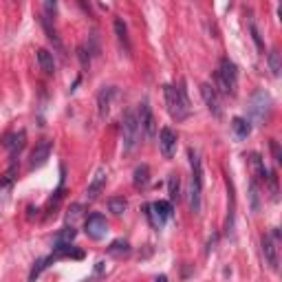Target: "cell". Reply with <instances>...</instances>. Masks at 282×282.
Listing matches in <instances>:
<instances>
[{"label":"cell","mask_w":282,"mask_h":282,"mask_svg":"<svg viewBox=\"0 0 282 282\" xmlns=\"http://www.w3.org/2000/svg\"><path fill=\"white\" fill-rule=\"evenodd\" d=\"M232 130H234V135H236L238 139H247V137H249V132H251L249 119H245V117H234V119H232Z\"/></svg>","instance_id":"16"},{"label":"cell","mask_w":282,"mask_h":282,"mask_svg":"<svg viewBox=\"0 0 282 282\" xmlns=\"http://www.w3.org/2000/svg\"><path fill=\"white\" fill-rule=\"evenodd\" d=\"M157 282H167V278H165V276H159V278H157Z\"/></svg>","instance_id":"35"},{"label":"cell","mask_w":282,"mask_h":282,"mask_svg":"<svg viewBox=\"0 0 282 282\" xmlns=\"http://www.w3.org/2000/svg\"><path fill=\"white\" fill-rule=\"evenodd\" d=\"M263 253H265L267 265L276 271L278 269V243L271 236H263Z\"/></svg>","instance_id":"13"},{"label":"cell","mask_w":282,"mask_h":282,"mask_svg":"<svg viewBox=\"0 0 282 282\" xmlns=\"http://www.w3.org/2000/svg\"><path fill=\"white\" fill-rule=\"evenodd\" d=\"M122 135H124V152L128 154L135 150V146L139 144V137H141V126H139L137 112H132V110L126 112L124 124H122Z\"/></svg>","instance_id":"4"},{"label":"cell","mask_w":282,"mask_h":282,"mask_svg":"<svg viewBox=\"0 0 282 282\" xmlns=\"http://www.w3.org/2000/svg\"><path fill=\"white\" fill-rule=\"evenodd\" d=\"M24 139H26V135H24L22 130H20V132H11V135H7L3 139V146L11 152V159H16L18 154H20V150L24 148Z\"/></svg>","instance_id":"12"},{"label":"cell","mask_w":282,"mask_h":282,"mask_svg":"<svg viewBox=\"0 0 282 282\" xmlns=\"http://www.w3.org/2000/svg\"><path fill=\"white\" fill-rule=\"evenodd\" d=\"M117 95V91L112 89V86H108V89H102L97 95V104H99V115L106 117L110 110V104H112V97Z\"/></svg>","instance_id":"14"},{"label":"cell","mask_w":282,"mask_h":282,"mask_svg":"<svg viewBox=\"0 0 282 282\" xmlns=\"http://www.w3.org/2000/svg\"><path fill=\"white\" fill-rule=\"evenodd\" d=\"M115 33H117V40L124 44L126 51H130V38H128V29H126V22L122 18L115 20Z\"/></svg>","instance_id":"20"},{"label":"cell","mask_w":282,"mask_h":282,"mask_svg":"<svg viewBox=\"0 0 282 282\" xmlns=\"http://www.w3.org/2000/svg\"><path fill=\"white\" fill-rule=\"evenodd\" d=\"M167 192H170V201H179V196H181L179 174H170V179H167Z\"/></svg>","instance_id":"24"},{"label":"cell","mask_w":282,"mask_h":282,"mask_svg":"<svg viewBox=\"0 0 282 282\" xmlns=\"http://www.w3.org/2000/svg\"><path fill=\"white\" fill-rule=\"evenodd\" d=\"M269 146H271L273 159H276V161H278V163H280V161H282V152H280V146H278V141H276V139H271V141H269Z\"/></svg>","instance_id":"30"},{"label":"cell","mask_w":282,"mask_h":282,"mask_svg":"<svg viewBox=\"0 0 282 282\" xmlns=\"http://www.w3.org/2000/svg\"><path fill=\"white\" fill-rule=\"evenodd\" d=\"M216 93L220 95H234L236 93V84H238V69L230 58H223L218 62V71H216Z\"/></svg>","instance_id":"3"},{"label":"cell","mask_w":282,"mask_h":282,"mask_svg":"<svg viewBox=\"0 0 282 282\" xmlns=\"http://www.w3.org/2000/svg\"><path fill=\"white\" fill-rule=\"evenodd\" d=\"M249 29H251V36H253V42H256V46H258V49L260 51H263L265 49V46H263V40H260V33H258V29H256V26H249Z\"/></svg>","instance_id":"31"},{"label":"cell","mask_w":282,"mask_h":282,"mask_svg":"<svg viewBox=\"0 0 282 282\" xmlns=\"http://www.w3.org/2000/svg\"><path fill=\"white\" fill-rule=\"evenodd\" d=\"M137 117H139V126H141V130L146 132V137H150V139L157 137V119H154L150 106H148L146 102L139 106V115Z\"/></svg>","instance_id":"8"},{"label":"cell","mask_w":282,"mask_h":282,"mask_svg":"<svg viewBox=\"0 0 282 282\" xmlns=\"http://www.w3.org/2000/svg\"><path fill=\"white\" fill-rule=\"evenodd\" d=\"M102 271H104V263H97V267H95V276H99Z\"/></svg>","instance_id":"34"},{"label":"cell","mask_w":282,"mask_h":282,"mask_svg":"<svg viewBox=\"0 0 282 282\" xmlns=\"http://www.w3.org/2000/svg\"><path fill=\"white\" fill-rule=\"evenodd\" d=\"M86 236L93 238V240H102L106 234H108V223H106V218L102 214H91L89 218H86Z\"/></svg>","instance_id":"7"},{"label":"cell","mask_w":282,"mask_h":282,"mask_svg":"<svg viewBox=\"0 0 282 282\" xmlns=\"http://www.w3.org/2000/svg\"><path fill=\"white\" fill-rule=\"evenodd\" d=\"M216 238H218V236H212V238H210V243H207V251L214 249V245H216Z\"/></svg>","instance_id":"33"},{"label":"cell","mask_w":282,"mask_h":282,"mask_svg":"<svg viewBox=\"0 0 282 282\" xmlns=\"http://www.w3.org/2000/svg\"><path fill=\"white\" fill-rule=\"evenodd\" d=\"M132 183H135V187H146L150 183V167L146 163L135 167V172H132Z\"/></svg>","instance_id":"18"},{"label":"cell","mask_w":282,"mask_h":282,"mask_svg":"<svg viewBox=\"0 0 282 282\" xmlns=\"http://www.w3.org/2000/svg\"><path fill=\"white\" fill-rule=\"evenodd\" d=\"M38 64L40 69H42L44 73H55V60H53V53H49L46 49H40L38 51Z\"/></svg>","instance_id":"19"},{"label":"cell","mask_w":282,"mask_h":282,"mask_svg":"<svg viewBox=\"0 0 282 282\" xmlns=\"http://www.w3.org/2000/svg\"><path fill=\"white\" fill-rule=\"evenodd\" d=\"M190 154V165H192V181H190V210L194 214H201L203 207V163L196 150H187Z\"/></svg>","instance_id":"1"},{"label":"cell","mask_w":282,"mask_h":282,"mask_svg":"<svg viewBox=\"0 0 282 282\" xmlns=\"http://www.w3.org/2000/svg\"><path fill=\"white\" fill-rule=\"evenodd\" d=\"M249 196H251V210L258 212L260 210V203H258V187H256V183L249 185Z\"/></svg>","instance_id":"27"},{"label":"cell","mask_w":282,"mask_h":282,"mask_svg":"<svg viewBox=\"0 0 282 282\" xmlns=\"http://www.w3.org/2000/svg\"><path fill=\"white\" fill-rule=\"evenodd\" d=\"M13 177H16V167H9V170H7L5 172V177L3 179H0V187H7V185H9L11 183V181H13Z\"/></svg>","instance_id":"28"},{"label":"cell","mask_w":282,"mask_h":282,"mask_svg":"<svg viewBox=\"0 0 282 282\" xmlns=\"http://www.w3.org/2000/svg\"><path fill=\"white\" fill-rule=\"evenodd\" d=\"M146 210V216L150 220V225L154 230H161V227L165 225L167 218H172V203L170 201H157V203H150L144 207Z\"/></svg>","instance_id":"6"},{"label":"cell","mask_w":282,"mask_h":282,"mask_svg":"<svg viewBox=\"0 0 282 282\" xmlns=\"http://www.w3.org/2000/svg\"><path fill=\"white\" fill-rule=\"evenodd\" d=\"M159 148L163 152L165 159H170L174 154V148H177V132L172 128H161L159 132Z\"/></svg>","instance_id":"11"},{"label":"cell","mask_w":282,"mask_h":282,"mask_svg":"<svg viewBox=\"0 0 282 282\" xmlns=\"http://www.w3.org/2000/svg\"><path fill=\"white\" fill-rule=\"evenodd\" d=\"M130 251H132V247L128 240H124V238H117V240H112L110 247H108V253L110 256H115V258H124V256H130Z\"/></svg>","instance_id":"17"},{"label":"cell","mask_w":282,"mask_h":282,"mask_svg":"<svg viewBox=\"0 0 282 282\" xmlns=\"http://www.w3.org/2000/svg\"><path fill=\"white\" fill-rule=\"evenodd\" d=\"M249 163H251V167H253V172H256V177H258L260 181H267V167H265V163H263V157L253 152L251 157H249Z\"/></svg>","instance_id":"22"},{"label":"cell","mask_w":282,"mask_h":282,"mask_svg":"<svg viewBox=\"0 0 282 282\" xmlns=\"http://www.w3.org/2000/svg\"><path fill=\"white\" fill-rule=\"evenodd\" d=\"M51 150H53V141L51 139H42L40 144L33 148L31 152V161H29V167L33 170V167H40L46 163V159L51 157Z\"/></svg>","instance_id":"10"},{"label":"cell","mask_w":282,"mask_h":282,"mask_svg":"<svg viewBox=\"0 0 282 282\" xmlns=\"http://www.w3.org/2000/svg\"><path fill=\"white\" fill-rule=\"evenodd\" d=\"M75 227H64V230L62 232H60L58 234V236H55V243H53V247H62V245H71L73 243V238H75Z\"/></svg>","instance_id":"21"},{"label":"cell","mask_w":282,"mask_h":282,"mask_svg":"<svg viewBox=\"0 0 282 282\" xmlns=\"http://www.w3.org/2000/svg\"><path fill=\"white\" fill-rule=\"evenodd\" d=\"M269 66H271V73H273V75H280V71H282V64H280V53L276 51V49H273L271 53H269Z\"/></svg>","instance_id":"26"},{"label":"cell","mask_w":282,"mask_h":282,"mask_svg":"<svg viewBox=\"0 0 282 282\" xmlns=\"http://www.w3.org/2000/svg\"><path fill=\"white\" fill-rule=\"evenodd\" d=\"M269 112H271V97H269V93H265V91H256L251 95L249 99V119L251 122H265L267 117H269Z\"/></svg>","instance_id":"5"},{"label":"cell","mask_w":282,"mask_h":282,"mask_svg":"<svg viewBox=\"0 0 282 282\" xmlns=\"http://www.w3.org/2000/svg\"><path fill=\"white\" fill-rule=\"evenodd\" d=\"M201 95H203V102L207 104V108L214 117H220L223 115V106H220V97L216 89H214L212 84H201Z\"/></svg>","instance_id":"9"},{"label":"cell","mask_w":282,"mask_h":282,"mask_svg":"<svg viewBox=\"0 0 282 282\" xmlns=\"http://www.w3.org/2000/svg\"><path fill=\"white\" fill-rule=\"evenodd\" d=\"M89 53H91V51H86L84 46H79V49H77V58H79V62H82L84 66H89V62H91V55H89Z\"/></svg>","instance_id":"29"},{"label":"cell","mask_w":282,"mask_h":282,"mask_svg":"<svg viewBox=\"0 0 282 282\" xmlns=\"http://www.w3.org/2000/svg\"><path fill=\"white\" fill-rule=\"evenodd\" d=\"M82 210H84L82 205H73L71 210H69V220H71V218H77L79 214H82Z\"/></svg>","instance_id":"32"},{"label":"cell","mask_w":282,"mask_h":282,"mask_svg":"<svg viewBox=\"0 0 282 282\" xmlns=\"http://www.w3.org/2000/svg\"><path fill=\"white\" fill-rule=\"evenodd\" d=\"M163 95H165V106L167 112L172 115V119L177 122H183V119L190 117V99H187V93L183 86H163Z\"/></svg>","instance_id":"2"},{"label":"cell","mask_w":282,"mask_h":282,"mask_svg":"<svg viewBox=\"0 0 282 282\" xmlns=\"http://www.w3.org/2000/svg\"><path fill=\"white\" fill-rule=\"evenodd\" d=\"M126 207H128V203H126L124 196H112V199L108 201V210H110L112 214H117V216L126 212Z\"/></svg>","instance_id":"25"},{"label":"cell","mask_w":282,"mask_h":282,"mask_svg":"<svg viewBox=\"0 0 282 282\" xmlns=\"http://www.w3.org/2000/svg\"><path fill=\"white\" fill-rule=\"evenodd\" d=\"M106 177H108V174H106V170L104 167H99V170L95 172V177H93V181H91V185H89V199H97L99 196V192L104 190V185H106Z\"/></svg>","instance_id":"15"},{"label":"cell","mask_w":282,"mask_h":282,"mask_svg":"<svg viewBox=\"0 0 282 282\" xmlns=\"http://www.w3.org/2000/svg\"><path fill=\"white\" fill-rule=\"evenodd\" d=\"M53 260H55V256H53V253H51L49 258H42V260H38V263L33 265L31 273H29V282H36V278H38L40 273H42V271L46 269V267H49V263H53Z\"/></svg>","instance_id":"23"}]
</instances>
